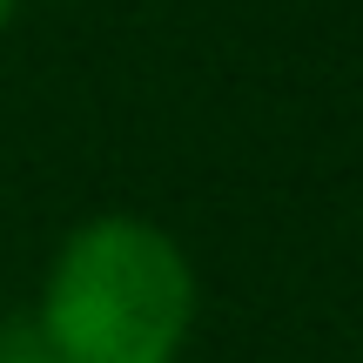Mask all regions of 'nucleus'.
<instances>
[{"label":"nucleus","mask_w":363,"mask_h":363,"mask_svg":"<svg viewBox=\"0 0 363 363\" xmlns=\"http://www.w3.org/2000/svg\"><path fill=\"white\" fill-rule=\"evenodd\" d=\"M13 13H21V0H0V34L13 27Z\"/></svg>","instance_id":"3"},{"label":"nucleus","mask_w":363,"mask_h":363,"mask_svg":"<svg viewBox=\"0 0 363 363\" xmlns=\"http://www.w3.org/2000/svg\"><path fill=\"white\" fill-rule=\"evenodd\" d=\"M195 316V256L175 229L135 208L74 222L34 296V323L61 363H182Z\"/></svg>","instance_id":"1"},{"label":"nucleus","mask_w":363,"mask_h":363,"mask_svg":"<svg viewBox=\"0 0 363 363\" xmlns=\"http://www.w3.org/2000/svg\"><path fill=\"white\" fill-rule=\"evenodd\" d=\"M0 363H61L34 316H0Z\"/></svg>","instance_id":"2"}]
</instances>
